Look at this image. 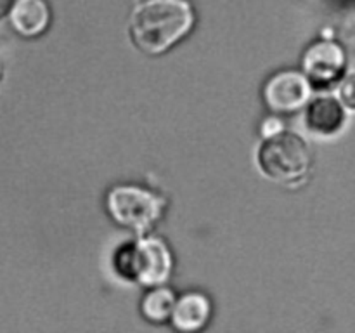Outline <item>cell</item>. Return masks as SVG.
<instances>
[{
	"mask_svg": "<svg viewBox=\"0 0 355 333\" xmlns=\"http://www.w3.org/2000/svg\"><path fill=\"white\" fill-rule=\"evenodd\" d=\"M2 76H3V65L2 61H0V80H2Z\"/></svg>",
	"mask_w": 355,
	"mask_h": 333,
	"instance_id": "5bb4252c",
	"label": "cell"
},
{
	"mask_svg": "<svg viewBox=\"0 0 355 333\" xmlns=\"http://www.w3.org/2000/svg\"><path fill=\"white\" fill-rule=\"evenodd\" d=\"M9 19L14 30L23 37H38L51 23V10L45 0H16Z\"/></svg>",
	"mask_w": 355,
	"mask_h": 333,
	"instance_id": "ba28073f",
	"label": "cell"
},
{
	"mask_svg": "<svg viewBox=\"0 0 355 333\" xmlns=\"http://www.w3.org/2000/svg\"><path fill=\"white\" fill-rule=\"evenodd\" d=\"M210 314V298L203 293L191 291L175 300V307L170 319H172V325L180 332H198L207 325Z\"/></svg>",
	"mask_w": 355,
	"mask_h": 333,
	"instance_id": "9c48e42d",
	"label": "cell"
},
{
	"mask_svg": "<svg viewBox=\"0 0 355 333\" xmlns=\"http://www.w3.org/2000/svg\"><path fill=\"white\" fill-rule=\"evenodd\" d=\"M114 267L127 280L146 287L165 283L172 271L168 246L158 238H141L137 243L121 246L114 255Z\"/></svg>",
	"mask_w": 355,
	"mask_h": 333,
	"instance_id": "3957f363",
	"label": "cell"
},
{
	"mask_svg": "<svg viewBox=\"0 0 355 333\" xmlns=\"http://www.w3.org/2000/svg\"><path fill=\"white\" fill-rule=\"evenodd\" d=\"M260 132H262L263 139L272 137V135L283 132V121H281L279 118H276V117L266 118V120H263V123H262V128H260Z\"/></svg>",
	"mask_w": 355,
	"mask_h": 333,
	"instance_id": "7c38bea8",
	"label": "cell"
},
{
	"mask_svg": "<svg viewBox=\"0 0 355 333\" xmlns=\"http://www.w3.org/2000/svg\"><path fill=\"white\" fill-rule=\"evenodd\" d=\"M257 162L269 179L291 184L307 176L312 165V155L300 135L283 130L260 144Z\"/></svg>",
	"mask_w": 355,
	"mask_h": 333,
	"instance_id": "7a4b0ae2",
	"label": "cell"
},
{
	"mask_svg": "<svg viewBox=\"0 0 355 333\" xmlns=\"http://www.w3.org/2000/svg\"><path fill=\"white\" fill-rule=\"evenodd\" d=\"M347 108L331 96L315 97L311 101L305 113V123L309 130L319 135H333L345 125Z\"/></svg>",
	"mask_w": 355,
	"mask_h": 333,
	"instance_id": "52a82bcc",
	"label": "cell"
},
{
	"mask_svg": "<svg viewBox=\"0 0 355 333\" xmlns=\"http://www.w3.org/2000/svg\"><path fill=\"white\" fill-rule=\"evenodd\" d=\"M173 307H175V295L168 288H153L144 295L141 302V311L148 321L165 323L172 318Z\"/></svg>",
	"mask_w": 355,
	"mask_h": 333,
	"instance_id": "30bf717a",
	"label": "cell"
},
{
	"mask_svg": "<svg viewBox=\"0 0 355 333\" xmlns=\"http://www.w3.org/2000/svg\"><path fill=\"white\" fill-rule=\"evenodd\" d=\"M312 87L307 75L298 71H279L267 80L263 101L274 113H295L311 101Z\"/></svg>",
	"mask_w": 355,
	"mask_h": 333,
	"instance_id": "5b68a950",
	"label": "cell"
},
{
	"mask_svg": "<svg viewBox=\"0 0 355 333\" xmlns=\"http://www.w3.org/2000/svg\"><path fill=\"white\" fill-rule=\"evenodd\" d=\"M304 71L311 82L319 83V85H329L336 82L345 71L347 56L342 45L331 40H321L312 44L305 51L304 59Z\"/></svg>",
	"mask_w": 355,
	"mask_h": 333,
	"instance_id": "8992f818",
	"label": "cell"
},
{
	"mask_svg": "<svg viewBox=\"0 0 355 333\" xmlns=\"http://www.w3.org/2000/svg\"><path fill=\"white\" fill-rule=\"evenodd\" d=\"M194 24L187 0H144L130 16L134 44L149 56H159L179 44Z\"/></svg>",
	"mask_w": 355,
	"mask_h": 333,
	"instance_id": "6da1fadb",
	"label": "cell"
},
{
	"mask_svg": "<svg viewBox=\"0 0 355 333\" xmlns=\"http://www.w3.org/2000/svg\"><path fill=\"white\" fill-rule=\"evenodd\" d=\"M338 99L347 110L355 111V73H350L340 82Z\"/></svg>",
	"mask_w": 355,
	"mask_h": 333,
	"instance_id": "8fae6325",
	"label": "cell"
},
{
	"mask_svg": "<svg viewBox=\"0 0 355 333\" xmlns=\"http://www.w3.org/2000/svg\"><path fill=\"white\" fill-rule=\"evenodd\" d=\"M16 0H0V19H3L6 16H9L10 10H12Z\"/></svg>",
	"mask_w": 355,
	"mask_h": 333,
	"instance_id": "4fadbf2b",
	"label": "cell"
},
{
	"mask_svg": "<svg viewBox=\"0 0 355 333\" xmlns=\"http://www.w3.org/2000/svg\"><path fill=\"white\" fill-rule=\"evenodd\" d=\"M107 212L116 224L144 234L162 217L163 200L137 186H116L107 193Z\"/></svg>",
	"mask_w": 355,
	"mask_h": 333,
	"instance_id": "277c9868",
	"label": "cell"
}]
</instances>
